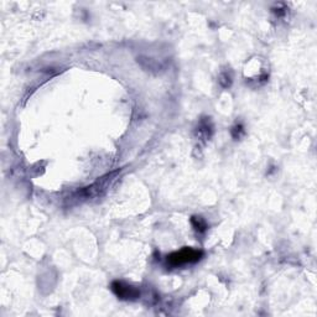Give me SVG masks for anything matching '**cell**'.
I'll return each mask as SVG.
<instances>
[{
  "mask_svg": "<svg viewBox=\"0 0 317 317\" xmlns=\"http://www.w3.org/2000/svg\"><path fill=\"white\" fill-rule=\"evenodd\" d=\"M111 289L120 299H134L139 296V291L135 287L125 285L122 281H114L111 284Z\"/></svg>",
  "mask_w": 317,
  "mask_h": 317,
  "instance_id": "7a4b0ae2",
  "label": "cell"
},
{
  "mask_svg": "<svg viewBox=\"0 0 317 317\" xmlns=\"http://www.w3.org/2000/svg\"><path fill=\"white\" fill-rule=\"evenodd\" d=\"M191 222H192L193 227H195L196 231H198V232L206 231L207 224H206V222L203 221V218H201V217H192V221Z\"/></svg>",
  "mask_w": 317,
  "mask_h": 317,
  "instance_id": "3957f363",
  "label": "cell"
},
{
  "mask_svg": "<svg viewBox=\"0 0 317 317\" xmlns=\"http://www.w3.org/2000/svg\"><path fill=\"white\" fill-rule=\"evenodd\" d=\"M201 257H202L201 251H196V249L192 248H185L183 251L176 252V253L167 257V263L172 266L184 265V264L197 262V260L201 259Z\"/></svg>",
  "mask_w": 317,
  "mask_h": 317,
  "instance_id": "6da1fadb",
  "label": "cell"
}]
</instances>
